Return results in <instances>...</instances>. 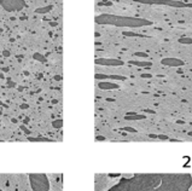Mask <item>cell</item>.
<instances>
[{
  "label": "cell",
  "instance_id": "cell-2",
  "mask_svg": "<svg viewBox=\"0 0 192 191\" xmlns=\"http://www.w3.org/2000/svg\"><path fill=\"white\" fill-rule=\"evenodd\" d=\"M0 191H4V190H0Z\"/></svg>",
  "mask_w": 192,
  "mask_h": 191
},
{
  "label": "cell",
  "instance_id": "cell-1",
  "mask_svg": "<svg viewBox=\"0 0 192 191\" xmlns=\"http://www.w3.org/2000/svg\"><path fill=\"white\" fill-rule=\"evenodd\" d=\"M29 184L33 191H50V181L46 174H29Z\"/></svg>",
  "mask_w": 192,
  "mask_h": 191
}]
</instances>
